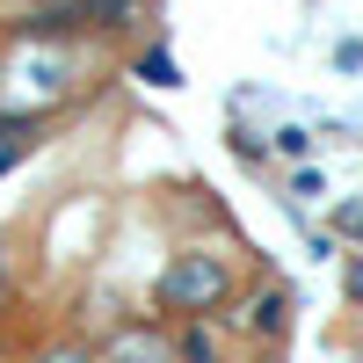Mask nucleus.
<instances>
[{
  "mask_svg": "<svg viewBox=\"0 0 363 363\" xmlns=\"http://www.w3.org/2000/svg\"><path fill=\"white\" fill-rule=\"evenodd\" d=\"M233 291V269H225V255H203V247H182L167 269H160V306L167 313H211L218 298Z\"/></svg>",
  "mask_w": 363,
  "mask_h": 363,
  "instance_id": "nucleus-2",
  "label": "nucleus"
},
{
  "mask_svg": "<svg viewBox=\"0 0 363 363\" xmlns=\"http://www.w3.org/2000/svg\"><path fill=\"white\" fill-rule=\"evenodd\" d=\"M102 363H174V349H167L160 335H145V327H131V335H116V342H109Z\"/></svg>",
  "mask_w": 363,
  "mask_h": 363,
  "instance_id": "nucleus-3",
  "label": "nucleus"
},
{
  "mask_svg": "<svg viewBox=\"0 0 363 363\" xmlns=\"http://www.w3.org/2000/svg\"><path fill=\"white\" fill-rule=\"evenodd\" d=\"M247 327H269V335H277V327H284V291H269V298H255V313H247Z\"/></svg>",
  "mask_w": 363,
  "mask_h": 363,
  "instance_id": "nucleus-4",
  "label": "nucleus"
},
{
  "mask_svg": "<svg viewBox=\"0 0 363 363\" xmlns=\"http://www.w3.org/2000/svg\"><path fill=\"white\" fill-rule=\"evenodd\" d=\"M37 363H87V349H73V342H66V349H44Z\"/></svg>",
  "mask_w": 363,
  "mask_h": 363,
  "instance_id": "nucleus-7",
  "label": "nucleus"
},
{
  "mask_svg": "<svg viewBox=\"0 0 363 363\" xmlns=\"http://www.w3.org/2000/svg\"><path fill=\"white\" fill-rule=\"evenodd\" d=\"M80 80V51L58 44V37H22L8 51V66H0V109L22 116V109H51L66 102Z\"/></svg>",
  "mask_w": 363,
  "mask_h": 363,
  "instance_id": "nucleus-1",
  "label": "nucleus"
},
{
  "mask_svg": "<svg viewBox=\"0 0 363 363\" xmlns=\"http://www.w3.org/2000/svg\"><path fill=\"white\" fill-rule=\"evenodd\" d=\"M182 363H218V342H211L203 327H189V335H182Z\"/></svg>",
  "mask_w": 363,
  "mask_h": 363,
  "instance_id": "nucleus-6",
  "label": "nucleus"
},
{
  "mask_svg": "<svg viewBox=\"0 0 363 363\" xmlns=\"http://www.w3.org/2000/svg\"><path fill=\"white\" fill-rule=\"evenodd\" d=\"M138 80H153V87H174V58H167V51H145V58H138Z\"/></svg>",
  "mask_w": 363,
  "mask_h": 363,
  "instance_id": "nucleus-5",
  "label": "nucleus"
}]
</instances>
